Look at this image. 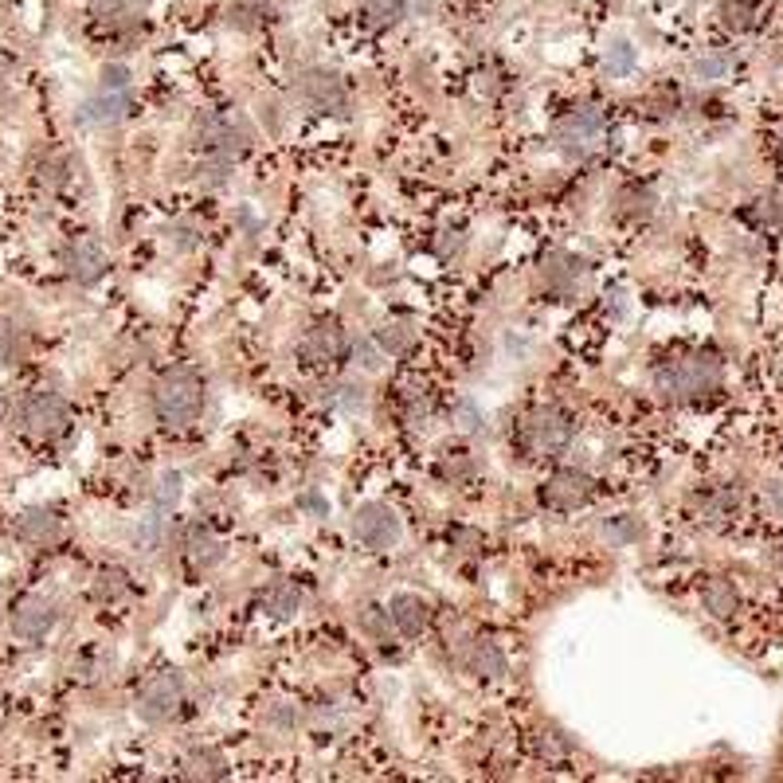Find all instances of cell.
<instances>
[{"mask_svg": "<svg viewBox=\"0 0 783 783\" xmlns=\"http://www.w3.org/2000/svg\"><path fill=\"white\" fill-rule=\"evenodd\" d=\"M153 403H157V415L169 427H184L204 408V384H200V376L193 369H173L153 388Z\"/></svg>", "mask_w": 783, "mask_h": 783, "instance_id": "6da1fadb", "label": "cell"}, {"mask_svg": "<svg viewBox=\"0 0 783 783\" xmlns=\"http://www.w3.org/2000/svg\"><path fill=\"white\" fill-rule=\"evenodd\" d=\"M353 537H357L364 549L373 552H384L400 541V517L396 509L384 505V502H369L353 514Z\"/></svg>", "mask_w": 783, "mask_h": 783, "instance_id": "7a4b0ae2", "label": "cell"}, {"mask_svg": "<svg viewBox=\"0 0 783 783\" xmlns=\"http://www.w3.org/2000/svg\"><path fill=\"white\" fill-rule=\"evenodd\" d=\"M59 623V611L52 599L43 596H24L12 603V635L24 638V643H40V638H47L55 631Z\"/></svg>", "mask_w": 783, "mask_h": 783, "instance_id": "3957f363", "label": "cell"}, {"mask_svg": "<svg viewBox=\"0 0 783 783\" xmlns=\"http://www.w3.org/2000/svg\"><path fill=\"white\" fill-rule=\"evenodd\" d=\"M552 137L564 153H588L603 137V114L591 110V106H580V110L564 114L561 122L552 126Z\"/></svg>", "mask_w": 783, "mask_h": 783, "instance_id": "277c9868", "label": "cell"}, {"mask_svg": "<svg viewBox=\"0 0 783 783\" xmlns=\"http://www.w3.org/2000/svg\"><path fill=\"white\" fill-rule=\"evenodd\" d=\"M521 439H525L529 450L556 455V450H564L568 439H572V423H568L556 408H544V411H533L529 420H525V427H521Z\"/></svg>", "mask_w": 783, "mask_h": 783, "instance_id": "5b68a950", "label": "cell"}, {"mask_svg": "<svg viewBox=\"0 0 783 783\" xmlns=\"http://www.w3.org/2000/svg\"><path fill=\"white\" fill-rule=\"evenodd\" d=\"M181 697H184L181 678L169 674V670H161V674H153V678L137 690V709L149 721H169L176 709H181Z\"/></svg>", "mask_w": 783, "mask_h": 783, "instance_id": "8992f818", "label": "cell"}, {"mask_svg": "<svg viewBox=\"0 0 783 783\" xmlns=\"http://www.w3.org/2000/svg\"><path fill=\"white\" fill-rule=\"evenodd\" d=\"M24 427L35 435V439H55L67 431V403L63 396L55 392H35L24 403Z\"/></svg>", "mask_w": 783, "mask_h": 783, "instance_id": "52a82bcc", "label": "cell"}, {"mask_svg": "<svg viewBox=\"0 0 783 783\" xmlns=\"http://www.w3.org/2000/svg\"><path fill=\"white\" fill-rule=\"evenodd\" d=\"M591 494H596V486H591V478H588V474H580V470H556L552 478L544 482V490H541L544 505L564 509V514H568V509L588 505Z\"/></svg>", "mask_w": 783, "mask_h": 783, "instance_id": "ba28073f", "label": "cell"}, {"mask_svg": "<svg viewBox=\"0 0 783 783\" xmlns=\"http://www.w3.org/2000/svg\"><path fill=\"white\" fill-rule=\"evenodd\" d=\"M345 349H349V341H345V329L337 322H317V325L306 329V337H302V357L310 364H334V361L345 357Z\"/></svg>", "mask_w": 783, "mask_h": 783, "instance_id": "9c48e42d", "label": "cell"}, {"mask_svg": "<svg viewBox=\"0 0 783 783\" xmlns=\"http://www.w3.org/2000/svg\"><path fill=\"white\" fill-rule=\"evenodd\" d=\"M298 90H302V99L322 114H345V106H349V94L341 87V79L329 75V71H310Z\"/></svg>", "mask_w": 783, "mask_h": 783, "instance_id": "30bf717a", "label": "cell"}, {"mask_svg": "<svg viewBox=\"0 0 783 783\" xmlns=\"http://www.w3.org/2000/svg\"><path fill=\"white\" fill-rule=\"evenodd\" d=\"M721 388V361L713 353H697V357L678 364V392L685 396H705V392Z\"/></svg>", "mask_w": 783, "mask_h": 783, "instance_id": "8fae6325", "label": "cell"}, {"mask_svg": "<svg viewBox=\"0 0 783 783\" xmlns=\"http://www.w3.org/2000/svg\"><path fill=\"white\" fill-rule=\"evenodd\" d=\"M67 267H71V275H75L82 287L99 282V278L106 275V251H102V243L94 240V235H79V240L71 243V251H67Z\"/></svg>", "mask_w": 783, "mask_h": 783, "instance_id": "7c38bea8", "label": "cell"}, {"mask_svg": "<svg viewBox=\"0 0 783 783\" xmlns=\"http://www.w3.org/2000/svg\"><path fill=\"white\" fill-rule=\"evenodd\" d=\"M388 623L396 627L400 635H420L427 619H431V608H427L423 596H411V591H400V596L388 599Z\"/></svg>", "mask_w": 783, "mask_h": 783, "instance_id": "4fadbf2b", "label": "cell"}, {"mask_svg": "<svg viewBox=\"0 0 783 783\" xmlns=\"http://www.w3.org/2000/svg\"><path fill=\"white\" fill-rule=\"evenodd\" d=\"M126 110H129V99L122 90H102L99 99L79 106V122L82 126H114L126 118Z\"/></svg>", "mask_w": 783, "mask_h": 783, "instance_id": "5bb4252c", "label": "cell"}, {"mask_svg": "<svg viewBox=\"0 0 783 783\" xmlns=\"http://www.w3.org/2000/svg\"><path fill=\"white\" fill-rule=\"evenodd\" d=\"M16 533L20 541H32V544H47L59 537V517L52 509H28L20 521H16Z\"/></svg>", "mask_w": 783, "mask_h": 783, "instance_id": "9a60e30c", "label": "cell"}, {"mask_svg": "<svg viewBox=\"0 0 783 783\" xmlns=\"http://www.w3.org/2000/svg\"><path fill=\"white\" fill-rule=\"evenodd\" d=\"M702 603L713 619H729V615L741 608V591L732 588L729 580H709L705 591H702Z\"/></svg>", "mask_w": 783, "mask_h": 783, "instance_id": "2e32d148", "label": "cell"}, {"mask_svg": "<svg viewBox=\"0 0 783 783\" xmlns=\"http://www.w3.org/2000/svg\"><path fill=\"white\" fill-rule=\"evenodd\" d=\"M184 776L188 779H223L228 776V760L216 749H193L184 756Z\"/></svg>", "mask_w": 783, "mask_h": 783, "instance_id": "e0dca14e", "label": "cell"}, {"mask_svg": "<svg viewBox=\"0 0 783 783\" xmlns=\"http://www.w3.org/2000/svg\"><path fill=\"white\" fill-rule=\"evenodd\" d=\"M223 556V544L212 537V533L204 525H193L188 529V561H193L196 568H212Z\"/></svg>", "mask_w": 783, "mask_h": 783, "instance_id": "ac0fdd59", "label": "cell"}, {"mask_svg": "<svg viewBox=\"0 0 783 783\" xmlns=\"http://www.w3.org/2000/svg\"><path fill=\"white\" fill-rule=\"evenodd\" d=\"M470 670L482 674V678H502L505 674V655L497 650V643H486V638H478L470 650Z\"/></svg>", "mask_w": 783, "mask_h": 783, "instance_id": "d6986e66", "label": "cell"}, {"mask_svg": "<svg viewBox=\"0 0 783 783\" xmlns=\"http://www.w3.org/2000/svg\"><path fill=\"white\" fill-rule=\"evenodd\" d=\"M361 16L369 28H392L403 20V0H361Z\"/></svg>", "mask_w": 783, "mask_h": 783, "instance_id": "ffe728a7", "label": "cell"}, {"mask_svg": "<svg viewBox=\"0 0 783 783\" xmlns=\"http://www.w3.org/2000/svg\"><path fill=\"white\" fill-rule=\"evenodd\" d=\"M376 341H381V349L392 353V357H403V353L415 345V329L408 322H388L381 334H376Z\"/></svg>", "mask_w": 783, "mask_h": 783, "instance_id": "44dd1931", "label": "cell"}, {"mask_svg": "<svg viewBox=\"0 0 783 783\" xmlns=\"http://www.w3.org/2000/svg\"><path fill=\"white\" fill-rule=\"evenodd\" d=\"M302 608V591L290 588V584H275L267 591V611L275 615V619H290L294 611Z\"/></svg>", "mask_w": 783, "mask_h": 783, "instance_id": "7402d4cb", "label": "cell"}, {"mask_svg": "<svg viewBox=\"0 0 783 783\" xmlns=\"http://www.w3.org/2000/svg\"><path fill=\"white\" fill-rule=\"evenodd\" d=\"M737 502H741V497L732 494V490H709V494H702V497H697V505H702V514H705L709 521L729 517L732 509H737Z\"/></svg>", "mask_w": 783, "mask_h": 783, "instance_id": "603a6c76", "label": "cell"}, {"mask_svg": "<svg viewBox=\"0 0 783 783\" xmlns=\"http://www.w3.org/2000/svg\"><path fill=\"white\" fill-rule=\"evenodd\" d=\"M752 16H756L752 0H725V5H721V20H725L729 32H749Z\"/></svg>", "mask_w": 783, "mask_h": 783, "instance_id": "cb8c5ba5", "label": "cell"}, {"mask_svg": "<svg viewBox=\"0 0 783 783\" xmlns=\"http://www.w3.org/2000/svg\"><path fill=\"white\" fill-rule=\"evenodd\" d=\"M619 204H623V216L646 220L650 212H655V193H646V188H627V193L619 196Z\"/></svg>", "mask_w": 783, "mask_h": 783, "instance_id": "d4e9b609", "label": "cell"}, {"mask_svg": "<svg viewBox=\"0 0 783 783\" xmlns=\"http://www.w3.org/2000/svg\"><path fill=\"white\" fill-rule=\"evenodd\" d=\"M603 71H608L611 79L631 75V71H635V47L631 43H615L611 52H608V59H603Z\"/></svg>", "mask_w": 783, "mask_h": 783, "instance_id": "484cf974", "label": "cell"}, {"mask_svg": "<svg viewBox=\"0 0 783 783\" xmlns=\"http://www.w3.org/2000/svg\"><path fill=\"white\" fill-rule=\"evenodd\" d=\"M126 588H129V580H126L122 568H102L99 584H94V596L99 599H118V596H126Z\"/></svg>", "mask_w": 783, "mask_h": 783, "instance_id": "4316f807", "label": "cell"}, {"mask_svg": "<svg viewBox=\"0 0 783 783\" xmlns=\"http://www.w3.org/2000/svg\"><path fill=\"white\" fill-rule=\"evenodd\" d=\"M228 169H231V157H228V153H223V157L204 161V165H200V184H208V188L228 184Z\"/></svg>", "mask_w": 783, "mask_h": 783, "instance_id": "83f0119b", "label": "cell"}, {"mask_svg": "<svg viewBox=\"0 0 783 783\" xmlns=\"http://www.w3.org/2000/svg\"><path fill=\"white\" fill-rule=\"evenodd\" d=\"M725 71H729V59H725V55H702V59L693 63V75L702 79V82L725 79Z\"/></svg>", "mask_w": 783, "mask_h": 783, "instance_id": "f1b7e54d", "label": "cell"}, {"mask_svg": "<svg viewBox=\"0 0 783 783\" xmlns=\"http://www.w3.org/2000/svg\"><path fill=\"white\" fill-rule=\"evenodd\" d=\"M176 497H181V474H165L161 486H157V505L169 509V505H176Z\"/></svg>", "mask_w": 783, "mask_h": 783, "instance_id": "f546056e", "label": "cell"}, {"mask_svg": "<svg viewBox=\"0 0 783 783\" xmlns=\"http://www.w3.org/2000/svg\"><path fill=\"white\" fill-rule=\"evenodd\" d=\"M603 533H608L611 541H635L638 537V525L631 517H611L608 525H603Z\"/></svg>", "mask_w": 783, "mask_h": 783, "instance_id": "4dcf8cb0", "label": "cell"}, {"mask_svg": "<svg viewBox=\"0 0 783 783\" xmlns=\"http://www.w3.org/2000/svg\"><path fill=\"white\" fill-rule=\"evenodd\" d=\"M129 87V71L122 63L102 67V90H126Z\"/></svg>", "mask_w": 783, "mask_h": 783, "instance_id": "1f68e13d", "label": "cell"}, {"mask_svg": "<svg viewBox=\"0 0 783 783\" xmlns=\"http://www.w3.org/2000/svg\"><path fill=\"white\" fill-rule=\"evenodd\" d=\"M756 216H760L764 223H779V220H783V196H779V193L764 196V200H760V208H756Z\"/></svg>", "mask_w": 783, "mask_h": 783, "instance_id": "d6a6232c", "label": "cell"}, {"mask_svg": "<svg viewBox=\"0 0 783 783\" xmlns=\"http://www.w3.org/2000/svg\"><path fill=\"white\" fill-rule=\"evenodd\" d=\"M381 353H384V349H381V341H376V345H373V341H364V345H357V361H361L369 373H376V369L384 364V361H381Z\"/></svg>", "mask_w": 783, "mask_h": 783, "instance_id": "836d02e7", "label": "cell"}, {"mask_svg": "<svg viewBox=\"0 0 783 783\" xmlns=\"http://www.w3.org/2000/svg\"><path fill=\"white\" fill-rule=\"evenodd\" d=\"M341 408H345V411H361L364 408V388L361 384H345V388H341Z\"/></svg>", "mask_w": 783, "mask_h": 783, "instance_id": "e575fe53", "label": "cell"}, {"mask_svg": "<svg viewBox=\"0 0 783 783\" xmlns=\"http://www.w3.org/2000/svg\"><path fill=\"white\" fill-rule=\"evenodd\" d=\"M467 470H470V462H467V455H462V450H455V455L443 462V474H447V478H458V474H467Z\"/></svg>", "mask_w": 783, "mask_h": 783, "instance_id": "d590c367", "label": "cell"}, {"mask_svg": "<svg viewBox=\"0 0 783 783\" xmlns=\"http://www.w3.org/2000/svg\"><path fill=\"white\" fill-rule=\"evenodd\" d=\"M63 169H67L63 161H52V165L43 161V165H40V176H43V181H52V184H63V181H67V173H63Z\"/></svg>", "mask_w": 783, "mask_h": 783, "instance_id": "8d00e7d4", "label": "cell"}, {"mask_svg": "<svg viewBox=\"0 0 783 783\" xmlns=\"http://www.w3.org/2000/svg\"><path fill=\"white\" fill-rule=\"evenodd\" d=\"M458 420H462V431H478V427H482L478 411H474L470 403H458Z\"/></svg>", "mask_w": 783, "mask_h": 783, "instance_id": "74e56055", "label": "cell"}, {"mask_svg": "<svg viewBox=\"0 0 783 783\" xmlns=\"http://www.w3.org/2000/svg\"><path fill=\"white\" fill-rule=\"evenodd\" d=\"M779 161H783V141H779Z\"/></svg>", "mask_w": 783, "mask_h": 783, "instance_id": "f35d334b", "label": "cell"}, {"mask_svg": "<svg viewBox=\"0 0 783 783\" xmlns=\"http://www.w3.org/2000/svg\"><path fill=\"white\" fill-rule=\"evenodd\" d=\"M779 564H783V549H779Z\"/></svg>", "mask_w": 783, "mask_h": 783, "instance_id": "ab89813d", "label": "cell"}]
</instances>
